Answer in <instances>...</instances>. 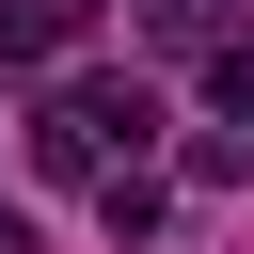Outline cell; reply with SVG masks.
<instances>
[{"instance_id":"7a4b0ae2","label":"cell","mask_w":254,"mask_h":254,"mask_svg":"<svg viewBox=\"0 0 254 254\" xmlns=\"http://www.w3.org/2000/svg\"><path fill=\"white\" fill-rule=\"evenodd\" d=\"M48 48H64V16L48 0H0V64H48Z\"/></svg>"},{"instance_id":"277c9868","label":"cell","mask_w":254,"mask_h":254,"mask_svg":"<svg viewBox=\"0 0 254 254\" xmlns=\"http://www.w3.org/2000/svg\"><path fill=\"white\" fill-rule=\"evenodd\" d=\"M0 254H32V222H16V206H0Z\"/></svg>"},{"instance_id":"5b68a950","label":"cell","mask_w":254,"mask_h":254,"mask_svg":"<svg viewBox=\"0 0 254 254\" xmlns=\"http://www.w3.org/2000/svg\"><path fill=\"white\" fill-rule=\"evenodd\" d=\"M48 16H64V32H79V16H95V0H48Z\"/></svg>"},{"instance_id":"3957f363","label":"cell","mask_w":254,"mask_h":254,"mask_svg":"<svg viewBox=\"0 0 254 254\" xmlns=\"http://www.w3.org/2000/svg\"><path fill=\"white\" fill-rule=\"evenodd\" d=\"M206 95H222V111L254 127V32H222V48H206Z\"/></svg>"},{"instance_id":"6da1fadb","label":"cell","mask_w":254,"mask_h":254,"mask_svg":"<svg viewBox=\"0 0 254 254\" xmlns=\"http://www.w3.org/2000/svg\"><path fill=\"white\" fill-rule=\"evenodd\" d=\"M222 16H238V0H143V32H159V48H222Z\"/></svg>"}]
</instances>
